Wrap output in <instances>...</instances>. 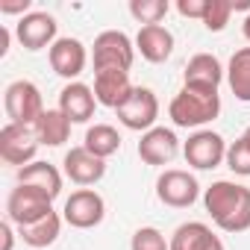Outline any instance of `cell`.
Segmentation results:
<instances>
[{"label": "cell", "instance_id": "16", "mask_svg": "<svg viewBox=\"0 0 250 250\" xmlns=\"http://www.w3.org/2000/svg\"><path fill=\"white\" fill-rule=\"evenodd\" d=\"M133 83H130V71H118V68H106V71H94V97L100 106L106 109H118L127 103V97L133 94Z\"/></svg>", "mask_w": 250, "mask_h": 250}, {"label": "cell", "instance_id": "14", "mask_svg": "<svg viewBox=\"0 0 250 250\" xmlns=\"http://www.w3.org/2000/svg\"><path fill=\"white\" fill-rule=\"evenodd\" d=\"M227 71L221 65L218 56L212 53H194L188 62H186V71H183V85L186 88H200V91H218V85L224 83Z\"/></svg>", "mask_w": 250, "mask_h": 250}, {"label": "cell", "instance_id": "24", "mask_svg": "<svg viewBox=\"0 0 250 250\" xmlns=\"http://www.w3.org/2000/svg\"><path fill=\"white\" fill-rule=\"evenodd\" d=\"M83 147L100 159H109L121 150V133L112 127V124H94V127L85 130V142Z\"/></svg>", "mask_w": 250, "mask_h": 250}, {"label": "cell", "instance_id": "10", "mask_svg": "<svg viewBox=\"0 0 250 250\" xmlns=\"http://www.w3.org/2000/svg\"><path fill=\"white\" fill-rule=\"evenodd\" d=\"M65 224H71L74 229H91L106 218V200L94 191V188H77L71 191V197L65 200L62 209Z\"/></svg>", "mask_w": 250, "mask_h": 250}, {"label": "cell", "instance_id": "2", "mask_svg": "<svg viewBox=\"0 0 250 250\" xmlns=\"http://www.w3.org/2000/svg\"><path fill=\"white\" fill-rule=\"evenodd\" d=\"M168 115L174 127L183 130H200L221 115V94L218 91H200V88H180L168 106Z\"/></svg>", "mask_w": 250, "mask_h": 250}, {"label": "cell", "instance_id": "1", "mask_svg": "<svg viewBox=\"0 0 250 250\" xmlns=\"http://www.w3.org/2000/svg\"><path fill=\"white\" fill-rule=\"evenodd\" d=\"M203 206L218 229L224 232H244L250 229V188L218 180L203 191Z\"/></svg>", "mask_w": 250, "mask_h": 250}, {"label": "cell", "instance_id": "3", "mask_svg": "<svg viewBox=\"0 0 250 250\" xmlns=\"http://www.w3.org/2000/svg\"><path fill=\"white\" fill-rule=\"evenodd\" d=\"M3 109L9 124H21V127H36V121L44 115V100L36 83L30 80H15L6 85L3 94Z\"/></svg>", "mask_w": 250, "mask_h": 250}, {"label": "cell", "instance_id": "13", "mask_svg": "<svg viewBox=\"0 0 250 250\" xmlns=\"http://www.w3.org/2000/svg\"><path fill=\"white\" fill-rule=\"evenodd\" d=\"M62 174H65L71 183H77V186L85 188V186H94V183H100V180L106 177V159L88 153V150L80 145V147H71V150L65 153V159H62Z\"/></svg>", "mask_w": 250, "mask_h": 250}, {"label": "cell", "instance_id": "6", "mask_svg": "<svg viewBox=\"0 0 250 250\" xmlns=\"http://www.w3.org/2000/svg\"><path fill=\"white\" fill-rule=\"evenodd\" d=\"M115 112H118V121H121L127 130H133V133H142V136H145L147 130H153V127H156V118H159V97H156L150 88L136 85V88H133V94L127 97V103L118 106Z\"/></svg>", "mask_w": 250, "mask_h": 250}, {"label": "cell", "instance_id": "21", "mask_svg": "<svg viewBox=\"0 0 250 250\" xmlns=\"http://www.w3.org/2000/svg\"><path fill=\"white\" fill-rule=\"evenodd\" d=\"M33 133H36L39 145H44V147H62L71 139V121L59 109H44V115L36 121Z\"/></svg>", "mask_w": 250, "mask_h": 250}, {"label": "cell", "instance_id": "32", "mask_svg": "<svg viewBox=\"0 0 250 250\" xmlns=\"http://www.w3.org/2000/svg\"><path fill=\"white\" fill-rule=\"evenodd\" d=\"M6 50H9V30L0 27V56H6Z\"/></svg>", "mask_w": 250, "mask_h": 250}, {"label": "cell", "instance_id": "31", "mask_svg": "<svg viewBox=\"0 0 250 250\" xmlns=\"http://www.w3.org/2000/svg\"><path fill=\"white\" fill-rule=\"evenodd\" d=\"M12 227H15L12 221L0 224V238H3V247H0V250H12V244H15V229Z\"/></svg>", "mask_w": 250, "mask_h": 250}, {"label": "cell", "instance_id": "33", "mask_svg": "<svg viewBox=\"0 0 250 250\" xmlns=\"http://www.w3.org/2000/svg\"><path fill=\"white\" fill-rule=\"evenodd\" d=\"M241 33H244V39L250 42V12H247V18H244V24H241Z\"/></svg>", "mask_w": 250, "mask_h": 250}, {"label": "cell", "instance_id": "7", "mask_svg": "<svg viewBox=\"0 0 250 250\" xmlns=\"http://www.w3.org/2000/svg\"><path fill=\"white\" fill-rule=\"evenodd\" d=\"M227 142L221 133H212V130H197L188 136V142L183 145V156L191 168L197 171H212L218 168L221 162H227Z\"/></svg>", "mask_w": 250, "mask_h": 250}, {"label": "cell", "instance_id": "25", "mask_svg": "<svg viewBox=\"0 0 250 250\" xmlns=\"http://www.w3.org/2000/svg\"><path fill=\"white\" fill-rule=\"evenodd\" d=\"M168 0H133L130 3V15L136 21H142L145 27L147 24H159L165 15H168Z\"/></svg>", "mask_w": 250, "mask_h": 250}, {"label": "cell", "instance_id": "17", "mask_svg": "<svg viewBox=\"0 0 250 250\" xmlns=\"http://www.w3.org/2000/svg\"><path fill=\"white\" fill-rule=\"evenodd\" d=\"M94 106H97V97H94V88L85 85V83H68L62 91H59V112L71 121V124H88L94 118Z\"/></svg>", "mask_w": 250, "mask_h": 250}, {"label": "cell", "instance_id": "12", "mask_svg": "<svg viewBox=\"0 0 250 250\" xmlns=\"http://www.w3.org/2000/svg\"><path fill=\"white\" fill-rule=\"evenodd\" d=\"M47 59H50V68L53 74H59L62 80L68 83H77V77L85 71L88 65V53H85V44L80 39H56V44L47 50Z\"/></svg>", "mask_w": 250, "mask_h": 250}, {"label": "cell", "instance_id": "23", "mask_svg": "<svg viewBox=\"0 0 250 250\" xmlns=\"http://www.w3.org/2000/svg\"><path fill=\"white\" fill-rule=\"evenodd\" d=\"M227 83L235 94V100L250 103V47H241L229 56L227 65Z\"/></svg>", "mask_w": 250, "mask_h": 250}, {"label": "cell", "instance_id": "8", "mask_svg": "<svg viewBox=\"0 0 250 250\" xmlns=\"http://www.w3.org/2000/svg\"><path fill=\"white\" fill-rule=\"evenodd\" d=\"M39 153V139L33 127H21V124H6L0 130V159L6 165H15L18 171L33 165Z\"/></svg>", "mask_w": 250, "mask_h": 250}, {"label": "cell", "instance_id": "29", "mask_svg": "<svg viewBox=\"0 0 250 250\" xmlns=\"http://www.w3.org/2000/svg\"><path fill=\"white\" fill-rule=\"evenodd\" d=\"M206 3H209V0H177V12H180L183 18H197V21H203Z\"/></svg>", "mask_w": 250, "mask_h": 250}, {"label": "cell", "instance_id": "28", "mask_svg": "<svg viewBox=\"0 0 250 250\" xmlns=\"http://www.w3.org/2000/svg\"><path fill=\"white\" fill-rule=\"evenodd\" d=\"M130 250H171V244L165 241V235L156 227H139L133 232Z\"/></svg>", "mask_w": 250, "mask_h": 250}, {"label": "cell", "instance_id": "9", "mask_svg": "<svg viewBox=\"0 0 250 250\" xmlns=\"http://www.w3.org/2000/svg\"><path fill=\"white\" fill-rule=\"evenodd\" d=\"M156 197L171 209H188L200 197V183L183 168H168L156 180Z\"/></svg>", "mask_w": 250, "mask_h": 250}, {"label": "cell", "instance_id": "20", "mask_svg": "<svg viewBox=\"0 0 250 250\" xmlns=\"http://www.w3.org/2000/svg\"><path fill=\"white\" fill-rule=\"evenodd\" d=\"M18 183L39 188V191L47 194L50 200H56V197L62 194V171H59L56 165H50V162H39V159H36L33 165L21 168V171H18Z\"/></svg>", "mask_w": 250, "mask_h": 250}, {"label": "cell", "instance_id": "11", "mask_svg": "<svg viewBox=\"0 0 250 250\" xmlns=\"http://www.w3.org/2000/svg\"><path fill=\"white\" fill-rule=\"evenodd\" d=\"M56 30H59V24L47 12H30V15H24L15 24V36H18L21 47L24 50H33V53L36 50H44V47L50 50L56 44Z\"/></svg>", "mask_w": 250, "mask_h": 250}, {"label": "cell", "instance_id": "15", "mask_svg": "<svg viewBox=\"0 0 250 250\" xmlns=\"http://www.w3.org/2000/svg\"><path fill=\"white\" fill-rule=\"evenodd\" d=\"M177 153H180V139L168 127H153L139 142V159L145 165H156V168L159 165H171Z\"/></svg>", "mask_w": 250, "mask_h": 250}, {"label": "cell", "instance_id": "5", "mask_svg": "<svg viewBox=\"0 0 250 250\" xmlns=\"http://www.w3.org/2000/svg\"><path fill=\"white\" fill-rule=\"evenodd\" d=\"M50 212H53V200L47 194H42L39 188H33V186L18 183L6 197V221H12L18 229L47 218Z\"/></svg>", "mask_w": 250, "mask_h": 250}, {"label": "cell", "instance_id": "4", "mask_svg": "<svg viewBox=\"0 0 250 250\" xmlns=\"http://www.w3.org/2000/svg\"><path fill=\"white\" fill-rule=\"evenodd\" d=\"M91 62L94 71H106V68H118V71H130L136 62V44L130 42L127 33L121 30H106L94 39L91 47Z\"/></svg>", "mask_w": 250, "mask_h": 250}, {"label": "cell", "instance_id": "26", "mask_svg": "<svg viewBox=\"0 0 250 250\" xmlns=\"http://www.w3.org/2000/svg\"><path fill=\"white\" fill-rule=\"evenodd\" d=\"M232 12H235L232 0H209V3H206V15H203V27L209 33H221L229 24Z\"/></svg>", "mask_w": 250, "mask_h": 250}, {"label": "cell", "instance_id": "34", "mask_svg": "<svg viewBox=\"0 0 250 250\" xmlns=\"http://www.w3.org/2000/svg\"><path fill=\"white\" fill-rule=\"evenodd\" d=\"M244 139H247V142H250V127H247V130H244Z\"/></svg>", "mask_w": 250, "mask_h": 250}, {"label": "cell", "instance_id": "22", "mask_svg": "<svg viewBox=\"0 0 250 250\" xmlns=\"http://www.w3.org/2000/svg\"><path fill=\"white\" fill-rule=\"evenodd\" d=\"M62 221H65V218H59L56 212H50L47 218H42V221H36V224H30V227H21L18 235H21V241H24L27 247H36V250L50 247V244L59 238V232H62Z\"/></svg>", "mask_w": 250, "mask_h": 250}, {"label": "cell", "instance_id": "19", "mask_svg": "<svg viewBox=\"0 0 250 250\" xmlns=\"http://www.w3.org/2000/svg\"><path fill=\"white\" fill-rule=\"evenodd\" d=\"M171 250H224V241L203 224V221H186L171 235Z\"/></svg>", "mask_w": 250, "mask_h": 250}, {"label": "cell", "instance_id": "18", "mask_svg": "<svg viewBox=\"0 0 250 250\" xmlns=\"http://www.w3.org/2000/svg\"><path fill=\"white\" fill-rule=\"evenodd\" d=\"M136 50L142 53V59L153 62V65H162V62H168L171 53H174V36H171V30L162 27V24H147V27H142L139 36H136Z\"/></svg>", "mask_w": 250, "mask_h": 250}, {"label": "cell", "instance_id": "27", "mask_svg": "<svg viewBox=\"0 0 250 250\" xmlns=\"http://www.w3.org/2000/svg\"><path fill=\"white\" fill-rule=\"evenodd\" d=\"M227 168L235 177H250V142L244 136L227 147Z\"/></svg>", "mask_w": 250, "mask_h": 250}, {"label": "cell", "instance_id": "30", "mask_svg": "<svg viewBox=\"0 0 250 250\" xmlns=\"http://www.w3.org/2000/svg\"><path fill=\"white\" fill-rule=\"evenodd\" d=\"M30 0H0V12L3 15H30Z\"/></svg>", "mask_w": 250, "mask_h": 250}]
</instances>
